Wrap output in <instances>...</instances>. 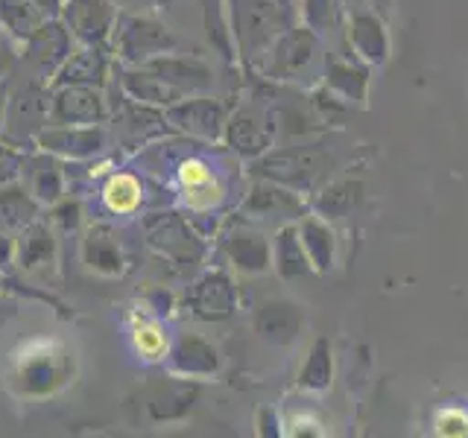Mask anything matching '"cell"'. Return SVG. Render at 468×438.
<instances>
[{
    "label": "cell",
    "instance_id": "cell-1",
    "mask_svg": "<svg viewBox=\"0 0 468 438\" xmlns=\"http://www.w3.org/2000/svg\"><path fill=\"white\" fill-rule=\"evenodd\" d=\"M70 377L73 354L56 339H33L12 357V383L27 398H50Z\"/></svg>",
    "mask_w": 468,
    "mask_h": 438
},
{
    "label": "cell",
    "instance_id": "cell-2",
    "mask_svg": "<svg viewBox=\"0 0 468 438\" xmlns=\"http://www.w3.org/2000/svg\"><path fill=\"white\" fill-rule=\"evenodd\" d=\"M173 33L146 15H117L114 33H112V50L121 62L129 68H141L153 58L173 50Z\"/></svg>",
    "mask_w": 468,
    "mask_h": 438
},
{
    "label": "cell",
    "instance_id": "cell-3",
    "mask_svg": "<svg viewBox=\"0 0 468 438\" xmlns=\"http://www.w3.org/2000/svg\"><path fill=\"white\" fill-rule=\"evenodd\" d=\"M112 117L102 88L94 85H58L50 94L48 126H102Z\"/></svg>",
    "mask_w": 468,
    "mask_h": 438
},
{
    "label": "cell",
    "instance_id": "cell-4",
    "mask_svg": "<svg viewBox=\"0 0 468 438\" xmlns=\"http://www.w3.org/2000/svg\"><path fill=\"white\" fill-rule=\"evenodd\" d=\"M50 123V94L44 91L38 82H27L18 94L6 102L4 129H0V141L12 146H21Z\"/></svg>",
    "mask_w": 468,
    "mask_h": 438
},
{
    "label": "cell",
    "instance_id": "cell-5",
    "mask_svg": "<svg viewBox=\"0 0 468 438\" xmlns=\"http://www.w3.org/2000/svg\"><path fill=\"white\" fill-rule=\"evenodd\" d=\"M62 24L82 47H106L117 24L112 0H62Z\"/></svg>",
    "mask_w": 468,
    "mask_h": 438
},
{
    "label": "cell",
    "instance_id": "cell-6",
    "mask_svg": "<svg viewBox=\"0 0 468 438\" xmlns=\"http://www.w3.org/2000/svg\"><path fill=\"white\" fill-rule=\"evenodd\" d=\"M36 146L41 152L82 161L106 150V131L102 126H44L36 135Z\"/></svg>",
    "mask_w": 468,
    "mask_h": 438
},
{
    "label": "cell",
    "instance_id": "cell-7",
    "mask_svg": "<svg viewBox=\"0 0 468 438\" xmlns=\"http://www.w3.org/2000/svg\"><path fill=\"white\" fill-rule=\"evenodd\" d=\"M73 53V36L62 21H44L33 36L27 38V58L38 70V77L53 79L56 70L65 65Z\"/></svg>",
    "mask_w": 468,
    "mask_h": 438
},
{
    "label": "cell",
    "instance_id": "cell-8",
    "mask_svg": "<svg viewBox=\"0 0 468 438\" xmlns=\"http://www.w3.org/2000/svg\"><path fill=\"white\" fill-rule=\"evenodd\" d=\"M109 68L112 58L106 53V47H82L73 50L65 65L56 70V77L50 79L53 88L58 85H94V88H106L109 82Z\"/></svg>",
    "mask_w": 468,
    "mask_h": 438
},
{
    "label": "cell",
    "instance_id": "cell-9",
    "mask_svg": "<svg viewBox=\"0 0 468 438\" xmlns=\"http://www.w3.org/2000/svg\"><path fill=\"white\" fill-rule=\"evenodd\" d=\"M82 260H85V266L97 275H106V277L121 275L126 269V255H123L121 240H117V231L112 225L88 228L82 240Z\"/></svg>",
    "mask_w": 468,
    "mask_h": 438
},
{
    "label": "cell",
    "instance_id": "cell-10",
    "mask_svg": "<svg viewBox=\"0 0 468 438\" xmlns=\"http://www.w3.org/2000/svg\"><path fill=\"white\" fill-rule=\"evenodd\" d=\"M121 85H123V94L132 102H144V106H153V109H170L185 97L182 88H176L173 82L158 77L150 68H129L121 77Z\"/></svg>",
    "mask_w": 468,
    "mask_h": 438
},
{
    "label": "cell",
    "instance_id": "cell-11",
    "mask_svg": "<svg viewBox=\"0 0 468 438\" xmlns=\"http://www.w3.org/2000/svg\"><path fill=\"white\" fill-rule=\"evenodd\" d=\"M179 182H182V190H185L187 208L205 211V208H211V204H217L219 199H223V187L217 184L211 167L205 164V161H199V158L182 161Z\"/></svg>",
    "mask_w": 468,
    "mask_h": 438
},
{
    "label": "cell",
    "instance_id": "cell-12",
    "mask_svg": "<svg viewBox=\"0 0 468 438\" xmlns=\"http://www.w3.org/2000/svg\"><path fill=\"white\" fill-rule=\"evenodd\" d=\"M38 208L41 202L24 184L0 187V231H24L38 219Z\"/></svg>",
    "mask_w": 468,
    "mask_h": 438
},
{
    "label": "cell",
    "instance_id": "cell-13",
    "mask_svg": "<svg viewBox=\"0 0 468 438\" xmlns=\"http://www.w3.org/2000/svg\"><path fill=\"white\" fill-rule=\"evenodd\" d=\"M27 170V190L33 193L41 204H56L65 196V172L58 167V161L44 152L41 158L24 161Z\"/></svg>",
    "mask_w": 468,
    "mask_h": 438
},
{
    "label": "cell",
    "instance_id": "cell-14",
    "mask_svg": "<svg viewBox=\"0 0 468 438\" xmlns=\"http://www.w3.org/2000/svg\"><path fill=\"white\" fill-rule=\"evenodd\" d=\"M167 120L190 135H217L219 123H223V111L208 99H179L167 109Z\"/></svg>",
    "mask_w": 468,
    "mask_h": 438
},
{
    "label": "cell",
    "instance_id": "cell-15",
    "mask_svg": "<svg viewBox=\"0 0 468 438\" xmlns=\"http://www.w3.org/2000/svg\"><path fill=\"white\" fill-rule=\"evenodd\" d=\"M56 257V240L48 225H41L38 219L33 225H27L21 231V237L15 240V260L21 263V269L38 272L41 266H48Z\"/></svg>",
    "mask_w": 468,
    "mask_h": 438
},
{
    "label": "cell",
    "instance_id": "cell-16",
    "mask_svg": "<svg viewBox=\"0 0 468 438\" xmlns=\"http://www.w3.org/2000/svg\"><path fill=\"white\" fill-rule=\"evenodd\" d=\"M144 202V187L141 179L132 172H114L109 175L106 187H102V204L114 216H132Z\"/></svg>",
    "mask_w": 468,
    "mask_h": 438
},
{
    "label": "cell",
    "instance_id": "cell-17",
    "mask_svg": "<svg viewBox=\"0 0 468 438\" xmlns=\"http://www.w3.org/2000/svg\"><path fill=\"white\" fill-rule=\"evenodd\" d=\"M44 21H48V15H44V6L38 0H0V24L15 38L27 41Z\"/></svg>",
    "mask_w": 468,
    "mask_h": 438
},
{
    "label": "cell",
    "instance_id": "cell-18",
    "mask_svg": "<svg viewBox=\"0 0 468 438\" xmlns=\"http://www.w3.org/2000/svg\"><path fill=\"white\" fill-rule=\"evenodd\" d=\"M190 304H194L197 316L202 318H223L231 313V289L219 275H211L197 284Z\"/></svg>",
    "mask_w": 468,
    "mask_h": 438
},
{
    "label": "cell",
    "instance_id": "cell-19",
    "mask_svg": "<svg viewBox=\"0 0 468 438\" xmlns=\"http://www.w3.org/2000/svg\"><path fill=\"white\" fill-rule=\"evenodd\" d=\"M141 68H150L153 73H158V77H165L167 82H173L176 88H182V91H190V88H202L208 85L211 77L208 70L194 65V62H185V58H173V56H158L153 58V62H146Z\"/></svg>",
    "mask_w": 468,
    "mask_h": 438
},
{
    "label": "cell",
    "instance_id": "cell-20",
    "mask_svg": "<svg viewBox=\"0 0 468 438\" xmlns=\"http://www.w3.org/2000/svg\"><path fill=\"white\" fill-rule=\"evenodd\" d=\"M170 365L173 371L179 374H211L217 369V354L214 348H208L202 339H179V345H176L170 350Z\"/></svg>",
    "mask_w": 468,
    "mask_h": 438
},
{
    "label": "cell",
    "instance_id": "cell-21",
    "mask_svg": "<svg viewBox=\"0 0 468 438\" xmlns=\"http://www.w3.org/2000/svg\"><path fill=\"white\" fill-rule=\"evenodd\" d=\"M146 240H150V245H155L161 255H170V257L187 255V245H190L185 225L173 216H161L155 223L146 225Z\"/></svg>",
    "mask_w": 468,
    "mask_h": 438
},
{
    "label": "cell",
    "instance_id": "cell-22",
    "mask_svg": "<svg viewBox=\"0 0 468 438\" xmlns=\"http://www.w3.org/2000/svg\"><path fill=\"white\" fill-rule=\"evenodd\" d=\"M153 120H161V114L153 106L135 102V106H129L121 117H114L117 138H121L123 146H129V150H135V146H141L146 138H150V131H144V129H146V123H153Z\"/></svg>",
    "mask_w": 468,
    "mask_h": 438
},
{
    "label": "cell",
    "instance_id": "cell-23",
    "mask_svg": "<svg viewBox=\"0 0 468 438\" xmlns=\"http://www.w3.org/2000/svg\"><path fill=\"white\" fill-rule=\"evenodd\" d=\"M132 348L144 362H158L170 354V339L158 321H135L132 325Z\"/></svg>",
    "mask_w": 468,
    "mask_h": 438
},
{
    "label": "cell",
    "instance_id": "cell-24",
    "mask_svg": "<svg viewBox=\"0 0 468 438\" xmlns=\"http://www.w3.org/2000/svg\"><path fill=\"white\" fill-rule=\"evenodd\" d=\"M24 161L27 158L18 152V146L0 141V187L18 182V175L24 172Z\"/></svg>",
    "mask_w": 468,
    "mask_h": 438
},
{
    "label": "cell",
    "instance_id": "cell-25",
    "mask_svg": "<svg viewBox=\"0 0 468 438\" xmlns=\"http://www.w3.org/2000/svg\"><path fill=\"white\" fill-rule=\"evenodd\" d=\"M80 216H82L80 202H62V204L56 202V211L50 216V223L58 225L62 231H73V228H80Z\"/></svg>",
    "mask_w": 468,
    "mask_h": 438
},
{
    "label": "cell",
    "instance_id": "cell-26",
    "mask_svg": "<svg viewBox=\"0 0 468 438\" xmlns=\"http://www.w3.org/2000/svg\"><path fill=\"white\" fill-rule=\"evenodd\" d=\"M15 260V240L6 237V231H0V269H6Z\"/></svg>",
    "mask_w": 468,
    "mask_h": 438
},
{
    "label": "cell",
    "instance_id": "cell-27",
    "mask_svg": "<svg viewBox=\"0 0 468 438\" xmlns=\"http://www.w3.org/2000/svg\"><path fill=\"white\" fill-rule=\"evenodd\" d=\"M9 94H6V85L4 82H0V129H4V117H6V99Z\"/></svg>",
    "mask_w": 468,
    "mask_h": 438
},
{
    "label": "cell",
    "instance_id": "cell-28",
    "mask_svg": "<svg viewBox=\"0 0 468 438\" xmlns=\"http://www.w3.org/2000/svg\"><path fill=\"white\" fill-rule=\"evenodd\" d=\"M6 73V56H0V77Z\"/></svg>",
    "mask_w": 468,
    "mask_h": 438
}]
</instances>
